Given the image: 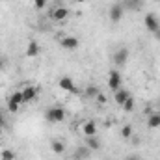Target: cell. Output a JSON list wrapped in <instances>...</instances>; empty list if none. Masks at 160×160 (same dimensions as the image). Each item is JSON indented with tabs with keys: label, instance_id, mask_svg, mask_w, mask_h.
Segmentation results:
<instances>
[{
	"label": "cell",
	"instance_id": "1",
	"mask_svg": "<svg viewBox=\"0 0 160 160\" xmlns=\"http://www.w3.org/2000/svg\"><path fill=\"white\" fill-rule=\"evenodd\" d=\"M45 118H47V121H50V123H62V121L65 119V110L62 106H52V108L47 110Z\"/></svg>",
	"mask_w": 160,
	"mask_h": 160
},
{
	"label": "cell",
	"instance_id": "2",
	"mask_svg": "<svg viewBox=\"0 0 160 160\" xmlns=\"http://www.w3.org/2000/svg\"><path fill=\"white\" fill-rule=\"evenodd\" d=\"M143 22H145V28H147L151 34H155V32H158V30H160L158 17H157L155 13H147V15H145V19H143Z\"/></svg>",
	"mask_w": 160,
	"mask_h": 160
},
{
	"label": "cell",
	"instance_id": "3",
	"mask_svg": "<svg viewBox=\"0 0 160 160\" xmlns=\"http://www.w3.org/2000/svg\"><path fill=\"white\" fill-rule=\"evenodd\" d=\"M108 88H110L112 91H118L121 88V73L118 69H112V71L108 73Z\"/></svg>",
	"mask_w": 160,
	"mask_h": 160
},
{
	"label": "cell",
	"instance_id": "4",
	"mask_svg": "<svg viewBox=\"0 0 160 160\" xmlns=\"http://www.w3.org/2000/svg\"><path fill=\"white\" fill-rule=\"evenodd\" d=\"M128 62V48H118L114 52V63L118 67H125Z\"/></svg>",
	"mask_w": 160,
	"mask_h": 160
},
{
	"label": "cell",
	"instance_id": "5",
	"mask_svg": "<svg viewBox=\"0 0 160 160\" xmlns=\"http://www.w3.org/2000/svg\"><path fill=\"white\" fill-rule=\"evenodd\" d=\"M123 13H125V9H123L121 4H114V6H110V9H108V17H110L112 22H119L121 19H123Z\"/></svg>",
	"mask_w": 160,
	"mask_h": 160
},
{
	"label": "cell",
	"instance_id": "6",
	"mask_svg": "<svg viewBox=\"0 0 160 160\" xmlns=\"http://www.w3.org/2000/svg\"><path fill=\"white\" fill-rule=\"evenodd\" d=\"M50 17H52L54 21H58V22L67 21V17H69V9H67L65 6H58V8H54V9L50 11Z\"/></svg>",
	"mask_w": 160,
	"mask_h": 160
},
{
	"label": "cell",
	"instance_id": "7",
	"mask_svg": "<svg viewBox=\"0 0 160 160\" xmlns=\"http://www.w3.org/2000/svg\"><path fill=\"white\" fill-rule=\"evenodd\" d=\"M60 43H62V47H63L65 50H71V52L77 50V48L80 47V41L77 39V38H73V36H65V38H62Z\"/></svg>",
	"mask_w": 160,
	"mask_h": 160
},
{
	"label": "cell",
	"instance_id": "8",
	"mask_svg": "<svg viewBox=\"0 0 160 160\" xmlns=\"http://www.w3.org/2000/svg\"><path fill=\"white\" fill-rule=\"evenodd\" d=\"M58 86H60L63 91H69V93H75V91H77L75 80L71 78V77H62V78H60V82H58Z\"/></svg>",
	"mask_w": 160,
	"mask_h": 160
},
{
	"label": "cell",
	"instance_id": "9",
	"mask_svg": "<svg viewBox=\"0 0 160 160\" xmlns=\"http://www.w3.org/2000/svg\"><path fill=\"white\" fill-rule=\"evenodd\" d=\"M121 6L123 9H128V11H140L143 8V0H123Z\"/></svg>",
	"mask_w": 160,
	"mask_h": 160
},
{
	"label": "cell",
	"instance_id": "10",
	"mask_svg": "<svg viewBox=\"0 0 160 160\" xmlns=\"http://www.w3.org/2000/svg\"><path fill=\"white\" fill-rule=\"evenodd\" d=\"M82 132H84L86 138L88 136H97V125H95V121H86L84 127H82Z\"/></svg>",
	"mask_w": 160,
	"mask_h": 160
},
{
	"label": "cell",
	"instance_id": "11",
	"mask_svg": "<svg viewBox=\"0 0 160 160\" xmlns=\"http://www.w3.org/2000/svg\"><path fill=\"white\" fill-rule=\"evenodd\" d=\"M22 97H24V102H30V101H34L38 97V89L34 86H26L22 89Z\"/></svg>",
	"mask_w": 160,
	"mask_h": 160
},
{
	"label": "cell",
	"instance_id": "12",
	"mask_svg": "<svg viewBox=\"0 0 160 160\" xmlns=\"http://www.w3.org/2000/svg\"><path fill=\"white\" fill-rule=\"evenodd\" d=\"M128 97H130V93H128L127 89H123V88H119L118 91H114V101H116L119 106L125 102V101H127V99H128Z\"/></svg>",
	"mask_w": 160,
	"mask_h": 160
},
{
	"label": "cell",
	"instance_id": "13",
	"mask_svg": "<svg viewBox=\"0 0 160 160\" xmlns=\"http://www.w3.org/2000/svg\"><path fill=\"white\" fill-rule=\"evenodd\" d=\"M38 54H39V43L38 41H30L28 43V48H26V56L28 58H34Z\"/></svg>",
	"mask_w": 160,
	"mask_h": 160
},
{
	"label": "cell",
	"instance_id": "14",
	"mask_svg": "<svg viewBox=\"0 0 160 160\" xmlns=\"http://www.w3.org/2000/svg\"><path fill=\"white\" fill-rule=\"evenodd\" d=\"M86 147H88L89 151H97V149L101 147V142L97 140V136H88V138H86Z\"/></svg>",
	"mask_w": 160,
	"mask_h": 160
},
{
	"label": "cell",
	"instance_id": "15",
	"mask_svg": "<svg viewBox=\"0 0 160 160\" xmlns=\"http://www.w3.org/2000/svg\"><path fill=\"white\" fill-rule=\"evenodd\" d=\"M147 127H149V128H160V112H155V114L149 116Z\"/></svg>",
	"mask_w": 160,
	"mask_h": 160
},
{
	"label": "cell",
	"instance_id": "16",
	"mask_svg": "<svg viewBox=\"0 0 160 160\" xmlns=\"http://www.w3.org/2000/svg\"><path fill=\"white\" fill-rule=\"evenodd\" d=\"M50 149H52L56 155H62V153H65V145H63L60 140H52V142H50Z\"/></svg>",
	"mask_w": 160,
	"mask_h": 160
},
{
	"label": "cell",
	"instance_id": "17",
	"mask_svg": "<svg viewBox=\"0 0 160 160\" xmlns=\"http://www.w3.org/2000/svg\"><path fill=\"white\" fill-rule=\"evenodd\" d=\"M89 157V149L88 147H78L77 151H75V158L77 160H86Z\"/></svg>",
	"mask_w": 160,
	"mask_h": 160
},
{
	"label": "cell",
	"instance_id": "18",
	"mask_svg": "<svg viewBox=\"0 0 160 160\" xmlns=\"http://www.w3.org/2000/svg\"><path fill=\"white\" fill-rule=\"evenodd\" d=\"M9 101H13V102H17V104H24V97H22V91H15V93L9 97Z\"/></svg>",
	"mask_w": 160,
	"mask_h": 160
},
{
	"label": "cell",
	"instance_id": "19",
	"mask_svg": "<svg viewBox=\"0 0 160 160\" xmlns=\"http://www.w3.org/2000/svg\"><path fill=\"white\" fill-rule=\"evenodd\" d=\"M121 106H123V110H125V112H128V114H130V112L134 110V99H132V97H128Z\"/></svg>",
	"mask_w": 160,
	"mask_h": 160
},
{
	"label": "cell",
	"instance_id": "20",
	"mask_svg": "<svg viewBox=\"0 0 160 160\" xmlns=\"http://www.w3.org/2000/svg\"><path fill=\"white\" fill-rule=\"evenodd\" d=\"M0 158L2 160H15V153H13L11 149H4L2 155H0Z\"/></svg>",
	"mask_w": 160,
	"mask_h": 160
},
{
	"label": "cell",
	"instance_id": "21",
	"mask_svg": "<svg viewBox=\"0 0 160 160\" xmlns=\"http://www.w3.org/2000/svg\"><path fill=\"white\" fill-rule=\"evenodd\" d=\"M99 95V89L97 88H93V86H89L88 89H86V97H89V99H95Z\"/></svg>",
	"mask_w": 160,
	"mask_h": 160
},
{
	"label": "cell",
	"instance_id": "22",
	"mask_svg": "<svg viewBox=\"0 0 160 160\" xmlns=\"http://www.w3.org/2000/svg\"><path fill=\"white\" fill-rule=\"evenodd\" d=\"M121 136H123L125 140L130 138V136H132V127H130V125H125V127L121 128Z\"/></svg>",
	"mask_w": 160,
	"mask_h": 160
},
{
	"label": "cell",
	"instance_id": "23",
	"mask_svg": "<svg viewBox=\"0 0 160 160\" xmlns=\"http://www.w3.org/2000/svg\"><path fill=\"white\" fill-rule=\"evenodd\" d=\"M19 108H21V104H17V102H13V101H9V102H8V110H9L11 114H17V112H19Z\"/></svg>",
	"mask_w": 160,
	"mask_h": 160
},
{
	"label": "cell",
	"instance_id": "24",
	"mask_svg": "<svg viewBox=\"0 0 160 160\" xmlns=\"http://www.w3.org/2000/svg\"><path fill=\"white\" fill-rule=\"evenodd\" d=\"M45 4H47V0H34L36 9H43V8H45Z\"/></svg>",
	"mask_w": 160,
	"mask_h": 160
},
{
	"label": "cell",
	"instance_id": "25",
	"mask_svg": "<svg viewBox=\"0 0 160 160\" xmlns=\"http://www.w3.org/2000/svg\"><path fill=\"white\" fill-rule=\"evenodd\" d=\"M125 160H142V158H140V155H128Z\"/></svg>",
	"mask_w": 160,
	"mask_h": 160
},
{
	"label": "cell",
	"instance_id": "26",
	"mask_svg": "<svg viewBox=\"0 0 160 160\" xmlns=\"http://www.w3.org/2000/svg\"><path fill=\"white\" fill-rule=\"evenodd\" d=\"M2 127H6V121H4V114H2V110H0V128Z\"/></svg>",
	"mask_w": 160,
	"mask_h": 160
},
{
	"label": "cell",
	"instance_id": "27",
	"mask_svg": "<svg viewBox=\"0 0 160 160\" xmlns=\"http://www.w3.org/2000/svg\"><path fill=\"white\" fill-rule=\"evenodd\" d=\"M97 99H99V102H104V101H106V97H104L102 93H99V95H97Z\"/></svg>",
	"mask_w": 160,
	"mask_h": 160
},
{
	"label": "cell",
	"instance_id": "28",
	"mask_svg": "<svg viewBox=\"0 0 160 160\" xmlns=\"http://www.w3.org/2000/svg\"><path fill=\"white\" fill-rule=\"evenodd\" d=\"M155 38H157V39L160 41V30H158V32H155Z\"/></svg>",
	"mask_w": 160,
	"mask_h": 160
},
{
	"label": "cell",
	"instance_id": "29",
	"mask_svg": "<svg viewBox=\"0 0 160 160\" xmlns=\"http://www.w3.org/2000/svg\"><path fill=\"white\" fill-rule=\"evenodd\" d=\"M2 67H4V60L0 58V69H2Z\"/></svg>",
	"mask_w": 160,
	"mask_h": 160
},
{
	"label": "cell",
	"instance_id": "30",
	"mask_svg": "<svg viewBox=\"0 0 160 160\" xmlns=\"http://www.w3.org/2000/svg\"><path fill=\"white\" fill-rule=\"evenodd\" d=\"M77 2H86V0H77Z\"/></svg>",
	"mask_w": 160,
	"mask_h": 160
}]
</instances>
